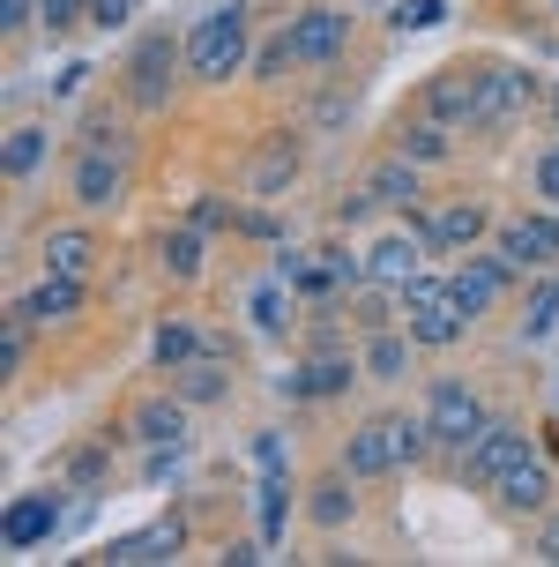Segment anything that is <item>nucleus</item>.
<instances>
[{
  "mask_svg": "<svg viewBox=\"0 0 559 567\" xmlns=\"http://www.w3.org/2000/svg\"><path fill=\"white\" fill-rule=\"evenodd\" d=\"M247 60H253V16L239 0L209 8L187 30V83H231V75H247Z\"/></svg>",
  "mask_w": 559,
  "mask_h": 567,
  "instance_id": "obj_1",
  "label": "nucleus"
},
{
  "mask_svg": "<svg viewBox=\"0 0 559 567\" xmlns=\"http://www.w3.org/2000/svg\"><path fill=\"white\" fill-rule=\"evenodd\" d=\"M179 75H187V38L142 30L135 45H127V68H120V97L135 113H165L172 97H179Z\"/></svg>",
  "mask_w": 559,
  "mask_h": 567,
  "instance_id": "obj_2",
  "label": "nucleus"
},
{
  "mask_svg": "<svg viewBox=\"0 0 559 567\" xmlns=\"http://www.w3.org/2000/svg\"><path fill=\"white\" fill-rule=\"evenodd\" d=\"M530 105H537V75H530V68H485L470 135H507V127H522Z\"/></svg>",
  "mask_w": 559,
  "mask_h": 567,
  "instance_id": "obj_3",
  "label": "nucleus"
},
{
  "mask_svg": "<svg viewBox=\"0 0 559 567\" xmlns=\"http://www.w3.org/2000/svg\"><path fill=\"white\" fill-rule=\"evenodd\" d=\"M425 419H433V441H441L447 455H463L477 441V425L493 419L485 411V396H477L470 381H433V396H425Z\"/></svg>",
  "mask_w": 559,
  "mask_h": 567,
  "instance_id": "obj_4",
  "label": "nucleus"
},
{
  "mask_svg": "<svg viewBox=\"0 0 559 567\" xmlns=\"http://www.w3.org/2000/svg\"><path fill=\"white\" fill-rule=\"evenodd\" d=\"M515 455H530V433H522L515 419H485V425H477V441L455 455V471H463V485H485V493H493Z\"/></svg>",
  "mask_w": 559,
  "mask_h": 567,
  "instance_id": "obj_5",
  "label": "nucleus"
},
{
  "mask_svg": "<svg viewBox=\"0 0 559 567\" xmlns=\"http://www.w3.org/2000/svg\"><path fill=\"white\" fill-rule=\"evenodd\" d=\"M418 231H425V247H433V255H477V239H485V231H493V209H485V202H470V195H455V202H441V209H433V217H418Z\"/></svg>",
  "mask_w": 559,
  "mask_h": 567,
  "instance_id": "obj_6",
  "label": "nucleus"
},
{
  "mask_svg": "<svg viewBox=\"0 0 559 567\" xmlns=\"http://www.w3.org/2000/svg\"><path fill=\"white\" fill-rule=\"evenodd\" d=\"M425 231H418V217H403V231H381L373 247H365V284H389V291H403V284L425 269Z\"/></svg>",
  "mask_w": 559,
  "mask_h": 567,
  "instance_id": "obj_7",
  "label": "nucleus"
},
{
  "mask_svg": "<svg viewBox=\"0 0 559 567\" xmlns=\"http://www.w3.org/2000/svg\"><path fill=\"white\" fill-rule=\"evenodd\" d=\"M493 255L522 277V269H552L559 261V217H515L493 231Z\"/></svg>",
  "mask_w": 559,
  "mask_h": 567,
  "instance_id": "obj_8",
  "label": "nucleus"
},
{
  "mask_svg": "<svg viewBox=\"0 0 559 567\" xmlns=\"http://www.w3.org/2000/svg\"><path fill=\"white\" fill-rule=\"evenodd\" d=\"M68 195L75 209H112V202L127 195V157H112V150H75V172H68Z\"/></svg>",
  "mask_w": 559,
  "mask_h": 567,
  "instance_id": "obj_9",
  "label": "nucleus"
},
{
  "mask_svg": "<svg viewBox=\"0 0 559 567\" xmlns=\"http://www.w3.org/2000/svg\"><path fill=\"white\" fill-rule=\"evenodd\" d=\"M291 45H299L307 68H335L343 45H351V16L329 8V0H321V8H299V16H291Z\"/></svg>",
  "mask_w": 559,
  "mask_h": 567,
  "instance_id": "obj_10",
  "label": "nucleus"
},
{
  "mask_svg": "<svg viewBox=\"0 0 559 567\" xmlns=\"http://www.w3.org/2000/svg\"><path fill=\"white\" fill-rule=\"evenodd\" d=\"M507 277H515V269H507L500 255H463V261H455V277H447V299L470 313V321H485V313L500 307Z\"/></svg>",
  "mask_w": 559,
  "mask_h": 567,
  "instance_id": "obj_11",
  "label": "nucleus"
},
{
  "mask_svg": "<svg viewBox=\"0 0 559 567\" xmlns=\"http://www.w3.org/2000/svg\"><path fill=\"white\" fill-rule=\"evenodd\" d=\"M299 165H307V142L291 135V127H277V135L253 150V165H247V195L253 202H277L291 179H299Z\"/></svg>",
  "mask_w": 559,
  "mask_h": 567,
  "instance_id": "obj_12",
  "label": "nucleus"
},
{
  "mask_svg": "<svg viewBox=\"0 0 559 567\" xmlns=\"http://www.w3.org/2000/svg\"><path fill=\"white\" fill-rule=\"evenodd\" d=\"M477 90H485V68H441L433 83H425V113L441 120V127H463L470 135V120H477Z\"/></svg>",
  "mask_w": 559,
  "mask_h": 567,
  "instance_id": "obj_13",
  "label": "nucleus"
},
{
  "mask_svg": "<svg viewBox=\"0 0 559 567\" xmlns=\"http://www.w3.org/2000/svg\"><path fill=\"white\" fill-rule=\"evenodd\" d=\"M83 307H90V277H53V269H45L8 313H23L30 329H45V321H75Z\"/></svg>",
  "mask_w": 559,
  "mask_h": 567,
  "instance_id": "obj_14",
  "label": "nucleus"
},
{
  "mask_svg": "<svg viewBox=\"0 0 559 567\" xmlns=\"http://www.w3.org/2000/svg\"><path fill=\"white\" fill-rule=\"evenodd\" d=\"M493 501H500L507 515H545L552 508V463H545V455H515V463H507L500 471V485H493Z\"/></svg>",
  "mask_w": 559,
  "mask_h": 567,
  "instance_id": "obj_15",
  "label": "nucleus"
},
{
  "mask_svg": "<svg viewBox=\"0 0 559 567\" xmlns=\"http://www.w3.org/2000/svg\"><path fill=\"white\" fill-rule=\"evenodd\" d=\"M187 411H195V403L179 396V389H172V396H142L135 411H127V433H135L142 449H179V441H187Z\"/></svg>",
  "mask_w": 559,
  "mask_h": 567,
  "instance_id": "obj_16",
  "label": "nucleus"
},
{
  "mask_svg": "<svg viewBox=\"0 0 559 567\" xmlns=\"http://www.w3.org/2000/svg\"><path fill=\"white\" fill-rule=\"evenodd\" d=\"M60 530V493H15L8 501V523H0V545L8 553H30Z\"/></svg>",
  "mask_w": 559,
  "mask_h": 567,
  "instance_id": "obj_17",
  "label": "nucleus"
},
{
  "mask_svg": "<svg viewBox=\"0 0 559 567\" xmlns=\"http://www.w3.org/2000/svg\"><path fill=\"white\" fill-rule=\"evenodd\" d=\"M179 545H187V523L165 515V523H149V530H135V538L105 545V560L112 567H149V560H179Z\"/></svg>",
  "mask_w": 559,
  "mask_h": 567,
  "instance_id": "obj_18",
  "label": "nucleus"
},
{
  "mask_svg": "<svg viewBox=\"0 0 559 567\" xmlns=\"http://www.w3.org/2000/svg\"><path fill=\"white\" fill-rule=\"evenodd\" d=\"M343 471H351V478H389L395 471V441H389V419H365L359 433H351V441H343Z\"/></svg>",
  "mask_w": 559,
  "mask_h": 567,
  "instance_id": "obj_19",
  "label": "nucleus"
},
{
  "mask_svg": "<svg viewBox=\"0 0 559 567\" xmlns=\"http://www.w3.org/2000/svg\"><path fill=\"white\" fill-rule=\"evenodd\" d=\"M351 471H329V478H313L307 485V523L313 530H343V523H351V515H359V493H351Z\"/></svg>",
  "mask_w": 559,
  "mask_h": 567,
  "instance_id": "obj_20",
  "label": "nucleus"
},
{
  "mask_svg": "<svg viewBox=\"0 0 559 567\" xmlns=\"http://www.w3.org/2000/svg\"><path fill=\"white\" fill-rule=\"evenodd\" d=\"M157 269H165L172 284H195L201 269H209V231L201 225H172L165 239H157Z\"/></svg>",
  "mask_w": 559,
  "mask_h": 567,
  "instance_id": "obj_21",
  "label": "nucleus"
},
{
  "mask_svg": "<svg viewBox=\"0 0 559 567\" xmlns=\"http://www.w3.org/2000/svg\"><path fill=\"white\" fill-rule=\"evenodd\" d=\"M418 172L425 165H411V157H381V165L365 172V195H373V209H411V202H418Z\"/></svg>",
  "mask_w": 559,
  "mask_h": 567,
  "instance_id": "obj_22",
  "label": "nucleus"
},
{
  "mask_svg": "<svg viewBox=\"0 0 559 567\" xmlns=\"http://www.w3.org/2000/svg\"><path fill=\"white\" fill-rule=\"evenodd\" d=\"M411 321V337H418V351H447V343H463V329H470V313L455 307V299H433V307H418V313H403Z\"/></svg>",
  "mask_w": 559,
  "mask_h": 567,
  "instance_id": "obj_23",
  "label": "nucleus"
},
{
  "mask_svg": "<svg viewBox=\"0 0 559 567\" xmlns=\"http://www.w3.org/2000/svg\"><path fill=\"white\" fill-rule=\"evenodd\" d=\"M172 389L195 403V411H209V403H224L231 396V367H224V351H201L195 367H179L172 373Z\"/></svg>",
  "mask_w": 559,
  "mask_h": 567,
  "instance_id": "obj_24",
  "label": "nucleus"
},
{
  "mask_svg": "<svg viewBox=\"0 0 559 567\" xmlns=\"http://www.w3.org/2000/svg\"><path fill=\"white\" fill-rule=\"evenodd\" d=\"M45 157H53V135H45V120H15V127H8V150H0L8 179H38V172H45Z\"/></svg>",
  "mask_w": 559,
  "mask_h": 567,
  "instance_id": "obj_25",
  "label": "nucleus"
},
{
  "mask_svg": "<svg viewBox=\"0 0 559 567\" xmlns=\"http://www.w3.org/2000/svg\"><path fill=\"white\" fill-rule=\"evenodd\" d=\"M411 373H418V337L373 329V343H365V381H411Z\"/></svg>",
  "mask_w": 559,
  "mask_h": 567,
  "instance_id": "obj_26",
  "label": "nucleus"
},
{
  "mask_svg": "<svg viewBox=\"0 0 559 567\" xmlns=\"http://www.w3.org/2000/svg\"><path fill=\"white\" fill-rule=\"evenodd\" d=\"M447 150H455V142H447V127L433 113H418L411 127H395V157H411V165H447Z\"/></svg>",
  "mask_w": 559,
  "mask_h": 567,
  "instance_id": "obj_27",
  "label": "nucleus"
},
{
  "mask_svg": "<svg viewBox=\"0 0 559 567\" xmlns=\"http://www.w3.org/2000/svg\"><path fill=\"white\" fill-rule=\"evenodd\" d=\"M201 351H209V343H201V329H195V321H165V329L149 337V359H157V373H179V367H195Z\"/></svg>",
  "mask_w": 559,
  "mask_h": 567,
  "instance_id": "obj_28",
  "label": "nucleus"
},
{
  "mask_svg": "<svg viewBox=\"0 0 559 567\" xmlns=\"http://www.w3.org/2000/svg\"><path fill=\"white\" fill-rule=\"evenodd\" d=\"M45 269L53 277H90L97 269V239L90 231H45Z\"/></svg>",
  "mask_w": 559,
  "mask_h": 567,
  "instance_id": "obj_29",
  "label": "nucleus"
},
{
  "mask_svg": "<svg viewBox=\"0 0 559 567\" xmlns=\"http://www.w3.org/2000/svg\"><path fill=\"white\" fill-rule=\"evenodd\" d=\"M351 381H359V367H351L343 351H313L307 367H299V389H307L313 403H321V396H343Z\"/></svg>",
  "mask_w": 559,
  "mask_h": 567,
  "instance_id": "obj_30",
  "label": "nucleus"
},
{
  "mask_svg": "<svg viewBox=\"0 0 559 567\" xmlns=\"http://www.w3.org/2000/svg\"><path fill=\"white\" fill-rule=\"evenodd\" d=\"M247 313H253V329H261V337H283V321H291V284H283L277 269H269V277L253 284Z\"/></svg>",
  "mask_w": 559,
  "mask_h": 567,
  "instance_id": "obj_31",
  "label": "nucleus"
},
{
  "mask_svg": "<svg viewBox=\"0 0 559 567\" xmlns=\"http://www.w3.org/2000/svg\"><path fill=\"white\" fill-rule=\"evenodd\" d=\"M299 68H307V60H299V45H291V30L261 38V45H253V60H247L253 83H283V75H299Z\"/></svg>",
  "mask_w": 559,
  "mask_h": 567,
  "instance_id": "obj_32",
  "label": "nucleus"
},
{
  "mask_svg": "<svg viewBox=\"0 0 559 567\" xmlns=\"http://www.w3.org/2000/svg\"><path fill=\"white\" fill-rule=\"evenodd\" d=\"M60 478L75 485V493H97V485L112 478V449H105V441H83V449L60 463Z\"/></svg>",
  "mask_w": 559,
  "mask_h": 567,
  "instance_id": "obj_33",
  "label": "nucleus"
},
{
  "mask_svg": "<svg viewBox=\"0 0 559 567\" xmlns=\"http://www.w3.org/2000/svg\"><path fill=\"white\" fill-rule=\"evenodd\" d=\"M283 515H291V478H283V463L261 471V538L277 545L283 538Z\"/></svg>",
  "mask_w": 559,
  "mask_h": 567,
  "instance_id": "obj_34",
  "label": "nucleus"
},
{
  "mask_svg": "<svg viewBox=\"0 0 559 567\" xmlns=\"http://www.w3.org/2000/svg\"><path fill=\"white\" fill-rule=\"evenodd\" d=\"M559 329V277H545L530 291V307H522V343H545Z\"/></svg>",
  "mask_w": 559,
  "mask_h": 567,
  "instance_id": "obj_35",
  "label": "nucleus"
},
{
  "mask_svg": "<svg viewBox=\"0 0 559 567\" xmlns=\"http://www.w3.org/2000/svg\"><path fill=\"white\" fill-rule=\"evenodd\" d=\"M83 150H112V157H127V127H120L105 105H90V113H83Z\"/></svg>",
  "mask_w": 559,
  "mask_h": 567,
  "instance_id": "obj_36",
  "label": "nucleus"
},
{
  "mask_svg": "<svg viewBox=\"0 0 559 567\" xmlns=\"http://www.w3.org/2000/svg\"><path fill=\"white\" fill-rule=\"evenodd\" d=\"M23 359H30V321L8 313V329H0V373H23Z\"/></svg>",
  "mask_w": 559,
  "mask_h": 567,
  "instance_id": "obj_37",
  "label": "nucleus"
},
{
  "mask_svg": "<svg viewBox=\"0 0 559 567\" xmlns=\"http://www.w3.org/2000/svg\"><path fill=\"white\" fill-rule=\"evenodd\" d=\"M90 16V0H38V23H45V38H60V30H75Z\"/></svg>",
  "mask_w": 559,
  "mask_h": 567,
  "instance_id": "obj_38",
  "label": "nucleus"
},
{
  "mask_svg": "<svg viewBox=\"0 0 559 567\" xmlns=\"http://www.w3.org/2000/svg\"><path fill=\"white\" fill-rule=\"evenodd\" d=\"M187 225H201V231H231V225H239V209H231V202H217V195H195Z\"/></svg>",
  "mask_w": 559,
  "mask_h": 567,
  "instance_id": "obj_39",
  "label": "nucleus"
},
{
  "mask_svg": "<svg viewBox=\"0 0 559 567\" xmlns=\"http://www.w3.org/2000/svg\"><path fill=\"white\" fill-rule=\"evenodd\" d=\"M530 187H537V195H545V202L559 209V142H545V150H537V165H530Z\"/></svg>",
  "mask_w": 559,
  "mask_h": 567,
  "instance_id": "obj_40",
  "label": "nucleus"
},
{
  "mask_svg": "<svg viewBox=\"0 0 559 567\" xmlns=\"http://www.w3.org/2000/svg\"><path fill=\"white\" fill-rule=\"evenodd\" d=\"M441 291H447V277H425V269H418V277L403 284V291H395V299H403V313H418V307H433V299H441Z\"/></svg>",
  "mask_w": 559,
  "mask_h": 567,
  "instance_id": "obj_41",
  "label": "nucleus"
},
{
  "mask_svg": "<svg viewBox=\"0 0 559 567\" xmlns=\"http://www.w3.org/2000/svg\"><path fill=\"white\" fill-rule=\"evenodd\" d=\"M135 8H142V0H90V23H97V30H127V23H135Z\"/></svg>",
  "mask_w": 559,
  "mask_h": 567,
  "instance_id": "obj_42",
  "label": "nucleus"
},
{
  "mask_svg": "<svg viewBox=\"0 0 559 567\" xmlns=\"http://www.w3.org/2000/svg\"><path fill=\"white\" fill-rule=\"evenodd\" d=\"M530 553H537V560H545V567H559V508H545V523H537Z\"/></svg>",
  "mask_w": 559,
  "mask_h": 567,
  "instance_id": "obj_43",
  "label": "nucleus"
},
{
  "mask_svg": "<svg viewBox=\"0 0 559 567\" xmlns=\"http://www.w3.org/2000/svg\"><path fill=\"white\" fill-rule=\"evenodd\" d=\"M30 23H38V0H0V30L8 38H23Z\"/></svg>",
  "mask_w": 559,
  "mask_h": 567,
  "instance_id": "obj_44",
  "label": "nucleus"
},
{
  "mask_svg": "<svg viewBox=\"0 0 559 567\" xmlns=\"http://www.w3.org/2000/svg\"><path fill=\"white\" fill-rule=\"evenodd\" d=\"M441 23V0H411L403 16H395V30H433Z\"/></svg>",
  "mask_w": 559,
  "mask_h": 567,
  "instance_id": "obj_45",
  "label": "nucleus"
},
{
  "mask_svg": "<svg viewBox=\"0 0 559 567\" xmlns=\"http://www.w3.org/2000/svg\"><path fill=\"white\" fill-rule=\"evenodd\" d=\"M239 231H253V239H277V217H269V209H247V217H239Z\"/></svg>",
  "mask_w": 559,
  "mask_h": 567,
  "instance_id": "obj_46",
  "label": "nucleus"
},
{
  "mask_svg": "<svg viewBox=\"0 0 559 567\" xmlns=\"http://www.w3.org/2000/svg\"><path fill=\"white\" fill-rule=\"evenodd\" d=\"M253 463H261V471H269V463H283V441H277V433H261V441H253Z\"/></svg>",
  "mask_w": 559,
  "mask_h": 567,
  "instance_id": "obj_47",
  "label": "nucleus"
},
{
  "mask_svg": "<svg viewBox=\"0 0 559 567\" xmlns=\"http://www.w3.org/2000/svg\"><path fill=\"white\" fill-rule=\"evenodd\" d=\"M545 113H552V127H559V83H552V90H545Z\"/></svg>",
  "mask_w": 559,
  "mask_h": 567,
  "instance_id": "obj_48",
  "label": "nucleus"
},
{
  "mask_svg": "<svg viewBox=\"0 0 559 567\" xmlns=\"http://www.w3.org/2000/svg\"><path fill=\"white\" fill-rule=\"evenodd\" d=\"M552 16H559V0H552Z\"/></svg>",
  "mask_w": 559,
  "mask_h": 567,
  "instance_id": "obj_49",
  "label": "nucleus"
}]
</instances>
